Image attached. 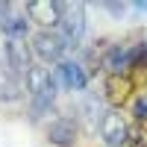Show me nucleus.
Here are the masks:
<instances>
[{
  "mask_svg": "<svg viewBox=\"0 0 147 147\" xmlns=\"http://www.w3.org/2000/svg\"><path fill=\"white\" fill-rule=\"evenodd\" d=\"M27 91L32 97V118H41L56 103V77L50 71L32 65L30 74H27Z\"/></svg>",
  "mask_w": 147,
  "mask_h": 147,
  "instance_id": "nucleus-1",
  "label": "nucleus"
},
{
  "mask_svg": "<svg viewBox=\"0 0 147 147\" xmlns=\"http://www.w3.org/2000/svg\"><path fill=\"white\" fill-rule=\"evenodd\" d=\"M85 32V3H65L62 21H59V35L68 47H77Z\"/></svg>",
  "mask_w": 147,
  "mask_h": 147,
  "instance_id": "nucleus-2",
  "label": "nucleus"
},
{
  "mask_svg": "<svg viewBox=\"0 0 147 147\" xmlns=\"http://www.w3.org/2000/svg\"><path fill=\"white\" fill-rule=\"evenodd\" d=\"M100 138L106 141V147H127L129 144V124L127 118L112 109V112H106L103 121H100Z\"/></svg>",
  "mask_w": 147,
  "mask_h": 147,
  "instance_id": "nucleus-3",
  "label": "nucleus"
},
{
  "mask_svg": "<svg viewBox=\"0 0 147 147\" xmlns=\"http://www.w3.org/2000/svg\"><path fill=\"white\" fill-rule=\"evenodd\" d=\"M65 47H68L65 38L59 32H53V30H41V32L32 35V50H35L38 59H44V62H59L62 53H65Z\"/></svg>",
  "mask_w": 147,
  "mask_h": 147,
  "instance_id": "nucleus-4",
  "label": "nucleus"
},
{
  "mask_svg": "<svg viewBox=\"0 0 147 147\" xmlns=\"http://www.w3.org/2000/svg\"><path fill=\"white\" fill-rule=\"evenodd\" d=\"M62 12H65V3H59V0H32V3H27L30 21L41 24L44 30H47V27H59Z\"/></svg>",
  "mask_w": 147,
  "mask_h": 147,
  "instance_id": "nucleus-5",
  "label": "nucleus"
},
{
  "mask_svg": "<svg viewBox=\"0 0 147 147\" xmlns=\"http://www.w3.org/2000/svg\"><path fill=\"white\" fill-rule=\"evenodd\" d=\"M103 97H106V103L109 106H115V109H121L129 97H132V91H136V85H132V77H127V74H109L106 77V85H103Z\"/></svg>",
  "mask_w": 147,
  "mask_h": 147,
  "instance_id": "nucleus-6",
  "label": "nucleus"
},
{
  "mask_svg": "<svg viewBox=\"0 0 147 147\" xmlns=\"http://www.w3.org/2000/svg\"><path fill=\"white\" fill-rule=\"evenodd\" d=\"M3 56H6V65L21 74V77H27L30 68H32V59H30V50H27V44L24 41H15V38H6L3 44Z\"/></svg>",
  "mask_w": 147,
  "mask_h": 147,
  "instance_id": "nucleus-7",
  "label": "nucleus"
},
{
  "mask_svg": "<svg viewBox=\"0 0 147 147\" xmlns=\"http://www.w3.org/2000/svg\"><path fill=\"white\" fill-rule=\"evenodd\" d=\"M136 59H138V47H136V50H129V47H124V44H115L112 50L106 53L103 68H106L109 74H124V71L132 68V62H136Z\"/></svg>",
  "mask_w": 147,
  "mask_h": 147,
  "instance_id": "nucleus-8",
  "label": "nucleus"
},
{
  "mask_svg": "<svg viewBox=\"0 0 147 147\" xmlns=\"http://www.w3.org/2000/svg\"><path fill=\"white\" fill-rule=\"evenodd\" d=\"M59 80H62L65 88L71 91H82L85 85H88V74H85V68L80 62H74V59H65V62H59Z\"/></svg>",
  "mask_w": 147,
  "mask_h": 147,
  "instance_id": "nucleus-9",
  "label": "nucleus"
},
{
  "mask_svg": "<svg viewBox=\"0 0 147 147\" xmlns=\"http://www.w3.org/2000/svg\"><path fill=\"white\" fill-rule=\"evenodd\" d=\"M47 138L56 147H74V141H77V124L71 118H56L47 127Z\"/></svg>",
  "mask_w": 147,
  "mask_h": 147,
  "instance_id": "nucleus-10",
  "label": "nucleus"
},
{
  "mask_svg": "<svg viewBox=\"0 0 147 147\" xmlns=\"http://www.w3.org/2000/svg\"><path fill=\"white\" fill-rule=\"evenodd\" d=\"M27 9L24 12H6V18L0 21V27H3V35L6 38H15V41H24L30 32V21H27Z\"/></svg>",
  "mask_w": 147,
  "mask_h": 147,
  "instance_id": "nucleus-11",
  "label": "nucleus"
},
{
  "mask_svg": "<svg viewBox=\"0 0 147 147\" xmlns=\"http://www.w3.org/2000/svg\"><path fill=\"white\" fill-rule=\"evenodd\" d=\"M132 85H141V88H144V85H147V47L141 44L138 47V59H136V62H132Z\"/></svg>",
  "mask_w": 147,
  "mask_h": 147,
  "instance_id": "nucleus-12",
  "label": "nucleus"
},
{
  "mask_svg": "<svg viewBox=\"0 0 147 147\" xmlns=\"http://www.w3.org/2000/svg\"><path fill=\"white\" fill-rule=\"evenodd\" d=\"M18 97H21L18 82H12V80H0V100L12 103V100H18Z\"/></svg>",
  "mask_w": 147,
  "mask_h": 147,
  "instance_id": "nucleus-13",
  "label": "nucleus"
},
{
  "mask_svg": "<svg viewBox=\"0 0 147 147\" xmlns=\"http://www.w3.org/2000/svg\"><path fill=\"white\" fill-rule=\"evenodd\" d=\"M132 115H136L138 121H147V94H141L138 100H136V106H132Z\"/></svg>",
  "mask_w": 147,
  "mask_h": 147,
  "instance_id": "nucleus-14",
  "label": "nucleus"
},
{
  "mask_svg": "<svg viewBox=\"0 0 147 147\" xmlns=\"http://www.w3.org/2000/svg\"><path fill=\"white\" fill-rule=\"evenodd\" d=\"M106 6V12H112L115 18H124L127 15V3H103Z\"/></svg>",
  "mask_w": 147,
  "mask_h": 147,
  "instance_id": "nucleus-15",
  "label": "nucleus"
},
{
  "mask_svg": "<svg viewBox=\"0 0 147 147\" xmlns=\"http://www.w3.org/2000/svg\"><path fill=\"white\" fill-rule=\"evenodd\" d=\"M9 9H12V6H9V3H3V0H0V21L6 18V12H9Z\"/></svg>",
  "mask_w": 147,
  "mask_h": 147,
  "instance_id": "nucleus-16",
  "label": "nucleus"
}]
</instances>
